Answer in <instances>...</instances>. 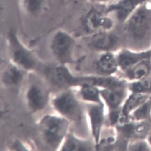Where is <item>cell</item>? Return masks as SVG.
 <instances>
[{"label":"cell","mask_w":151,"mask_h":151,"mask_svg":"<svg viewBox=\"0 0 151 151\" xmlns=\"http://www.w3.org/2000/svg\"><path fill=\"white\" fill-rule=\"evenodd\" d=\"M71 122L60 115L48 114L37 124L40 138L44 145L51 151L60 150L69 132Z\"/></svg>","instance_id":"cell-1"},{"label":"cell","mask_w":151,"mask_h":151,"mask_svg":"<svg viewBox=\"0 0 151 151\" xmlns=\"http://www.w3.org/2000/svg\"><path fill=\"white\" fill-rule=\"evenodd\" d=\"M146 2L140 6L124 22V34L134 43H144L151 37V7L147 6Z\"/></svg>","instance_id":"cell-2"},{"label":"cell","mask_w":151,"mask_h":151,"mask_svg":"<svg viewBox=\"0 0 151 151\" xmlns=\"http://www.w3.org/2000/svg\"><path fill=\"white\" fill-rule=\"evenodd\" d=\"M10 61L26 72L35 70L38 65V60L35 53L19 37L17 32L11 29L6 37Z\"/></svg>","instance_id":"cell-3"},{"label":"cell","mask_w":151,"mask_h":151,"mask_svg":"<svg viewBox=\"0 0 151 151\" xmlns=\"http://www.w3.org/2000/svg\"><path fill=\"white\" fill-rule=\"evenodd\" d=\"M51 104L58 114L71 122L79 121L82 118L80 99L72 88L62 90L52 99Z\"/></svg>","instance_id":"cell-4"},{"label":"cell","mask_w":151,"mask_h":151,"mask_svg":"<svg viewBox=\"0 0 151 151\" xmlns=\"http://www.w3.org/2000/svg\"><path fill=\"white\" fill-rule=\"evenodd\" d=\"M77 43L75 38L72 34L60 29L51 36L50 49L58 63L67 65L73 61Z\"/></svg>","instance_id":"cell-5"},{"label":"cell","mask_w":151,"mask_h":151,"mask_svg":"<svg viewBox=\"0 0 151 151\" xmlns=\"http://www.w3.org/2000/svg\"><path fill=\"white\" fill-rule=\"evenodd\" d=\"M24 99L28 110L37 113L44 110L50 102L49 92L45 85L35 77H30L24 92Z\"/></svg>","instance_id":"cell-6"},{"label":"cell","mask_w":151,"mask_h":151,"mask_svg":"<svg viewBox=\"0 0 151 151\" xmlns=\"http://www.w3.org/2000/svg\"><path fill=\"white\" fill-rule=\"evenodd\" d=\"M44 74L50 83L62 90L78 87L83 83V77L75 76L66 64L59 63L45 67Z\"/></svg>","instance_id":"cell-7"},{"label":"cell","mask_w":151,"mask_h":151,"mask_svg":"<svg viewBox=\"0 0 151 151\" xmlns=\"http://www.w3.org/2000/svg\"><path fill=\"white\" fill-rule=\"evenodd\" d=\"M107 6L93 7L85 14L82 20L84 29L90 35L98 32L109 31L114 26L109 16Z\"/></svg>","instance_id":"cell-8"},{"label":"cell","mask_w":151,"mask_h":151,"mask_svg":"<svg viewBox=\"0 0 151 151\" xmlns=\"http://www.w3.org/2000/svg\"><path fill=\"white\" fill-rule=\"evenodd\" d=\"M87 104L86 114L96 147L100 141L102 129L105 122V105L104 104Z\"/></svg>","instance_id":"cell-9"},{"label":"cell","mask_w":151,"mask_h":151,"mask_svg":"<svg viewBox=\"0 0 151 151\" xmlns=\"http://www.w3.org/2000/svg\"><path fill=\"white\" fill-rule=\"evenodd\" d=\"M88 45L93 50L100 53L113 52L120 45V38L113 32L104 31L90 35Z\"/></svg>","instance_id":"cell-10"},{"label":"cell","mask_w":151,"mask_h":151,"mask_svg":"<svg viewBox=\"0 0 151 151\" xmlns=\"http://www.w3.org/2000/svg\"><path fill=\"white\" fill-rule=\"evenodd\" d=\"M128 83V82H127ZM127 83L106 89H100V94L104 104L109 112L118 110L127 97Z\"/></svg>","instance_id":"cell-11"},{"label":"cell","mask_w":151,"mask_h":151,"mask_svg":"<svg viewBox=\"0 0 151 151\" xmlns=\"http://www.w3.org/2000/svg\"><path fill=\"white\" fill-rule=\"evenodd\" d=\"M148 0H116L107 6L109 13L114 12L118 20L124 23L133 13Z\"/></svg>","instance_id":"cell-12"},{"label":"cell","mask_w":151,"mask_h":151,"mask_svg":"<svg viewBox=\"0 0 151 151\" xmlns=\"http://www.w3.org/2000/svg\"><path fill=\"white\" fill-rule=\"evenodd\" d=\"M116 57L119 69L124 73L139 62L151 58V49L141 51L123 49Z\"/></svg>","instance_id":"cell-13"},{"label":"cell","mask_w":151,"mask_h":151,"mask_svg":"<svg viewBox=\"0 0 151 151\" xmlns=\"http://www.w3.org/2000/svg\"><path fill=\"white\" fill-rule=\"evenodd\" d=\"M25 72L23 68L10 61L1 72V83L9 88L18 87L24 81Z\"/></svg>","instance_id":"cell-14"},{"label":"cell","mask_w":151,"mask_h":151,"mask_svg":"<svg viewBox=\"0 0 151 151\" xmlns=\"http://www.w3.org/2000/svg\"><path fill=\"white\" fill-rule=\"evenodd\" d=\"M95 65L99 74L114 75L120 70L117 57L113 52L100 53Z\"/></svg>","instance_id":"cell-15"},{"label":"cell","mask_w":151,"mask_h":151,"mask_svg":"<svg viewBox=\"0 0 151 151\" xmlns=\"http://www.w3.org/2000/svg\"><path fill=\"white\" fill-rule=\"evenodd\" d=\"M150 94L130 93L121 109L123 119L125 121L130 120V116L132 113L143 104Z\"/></svg>","instance_id":"cell-16"},{"label":"cell","mask_w":151,"mask_h":151,"mask_svg":"<svg viewBox=\"0 0 151 151\" xmlns=\"http://www.w3.org/2000/svg\"><path fill=\"white\" fill-rule=\"evenodd\" d=\"M96 147L86 140L81 139L75 134L68 132L64 139L60 151H91Z\"/></svg>","instance_id":"cell-17"},{"label":"cell","mask_w":151,"mask_h":151,"mask_svg":"<svg viewBox=\"0 0 151 151\" xmlns=\"http://www.w3.org/2000/svg\"><path fill=\"white\" fill-rule=\"evenodd\" d=\"M127 81L139 80L150 77L151 74V58L143 60L123 73Z\"/></svg>","instance_id":"cell-18"},{"label":"cell","mask_w":151,"mask_h":151,"mask_svg":"<svg viewBox=\"0 0 151 151\" xmlns=\"http://www.w3.org/2000/svg\"><path fill=\"white\" fill-rule=\"evenodd\" d=\"M78 87L77 95L80 100L88 104H104L100 94V89L89 83L81 84Z\"/></svg>","instance_id":"cell-19"},{"label":"cell","mask_w":151,"mask_h":151,"mask_svg":"<svg viewBox=\"0 0 151 151\" xmlns=\"http://www.w3.org/2000/svg\"><path fill=\"white\" fill-rule=\"evenodd\" d=\"M47 0H19V6L21 11L27 15L36 16L42 12L45 8Z\"/></svg>","instance_id":"cell-20"},{"label":"cell","mask_w":151,"mask_h":151,"mask_svg":"<svg viewBox=\"0 0 151 151\" xmlns=\"http://www.w3.org/2000/svg\"><path fill=\"white\" fill-rule=\"evenodd\" d=\"M127 88L130 93H151V77L134 81H128Z\"/></svg>","instance_id":"cell-21"},{"label":"cell","mask_w":151,"mask_h":151,"mask_svg":"<svg viewBox=\"0 0 151 151\" xmlns=\"http://www.w3.org/2000/svg\"><path fill=\"white\" fill-rule=\"evenodd\" d=\"M151 116V93L143 104L132 113L130 120L139 121Z\"/></svg>","instance_id":"cell-22"},{"label":"cell","mask_w":151,"mask_h":151,"mask_svg":"<svg viewBox=\"0 0 151 151\" xmlns=\"http://www.w3.org/2000/svg\"><path fill=\"white\" fill-rule=\"evenodd\" d=\"M129 151H151L150 146L146 139H136L129 142L128 146Z\"/></svg>","instance_id":"cell-23"},{"label":"cell","mask_w":151,"mask_h":151,"mask_svg":"<svg viewBox=\"0 0 151 151\" xmlns=\"http://www.w3.org/2000/svg\"><path fill=\"white\" fill-rule=\"evenodd\" d=\"M146 139L147 141L148 142V144L151 147V129L149 132L147 137Z\"/></svg>","instance_id":"cell-24"},{"label":"cell","mask_w":151,"mask_h":151,"mask_svg":"<svg viewBox=\"0 0 151 151\" xmlns=\"http://www.w3.org/2000/svg\"><path fill=\"white\" fill-rule=\"evenodd\" d=\"M92 1H95V2H98L99 3H101V2H104V1H108V0H91Z\"/></svg>","instance_id":"cell-25"}]
</instances>
